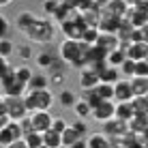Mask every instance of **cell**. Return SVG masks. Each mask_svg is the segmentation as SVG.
Here are the masks:
<instances>
[{
  "instance_id": "obj_1",
  "label": "cell",
  "mask_w": 148,
  "mask_h": 148,
  "mask_svg": "<svg viewBox=\"0 0 148 148\" xmlns=\"http://www.w3.org/2000/svg\"><path fill=\"white\" fill-rule=\"evenodd\" d=\"M88 47L84 41H71V39H62V43L58 45V56L73 69H84L88 67Z\"/></svg>"
},
{
  "instance_id": "obj_2",
  "label": "cell",
  "mask_w": 148,
  "mask_h": 148,
  "mask_svg": "<svg viewBox=\"0 0 148 148\" xmlns=\"http://www.w3.org/2000/svg\"><path fill=\"white\" fill-rule=\"evenodd\" d=\"M56 24L52 22L49 17H37L34 24L24 30V37H26L28 43H34V45H49L52 41L56 39Z\"/></svg>"
},
{
  "instance_id": "obj_3",
  "label": "cell",
  "mask_w": 148,
  "mask_h": 148,
  "mask_svg": "<svg viewBox=\"0 0 148 148\" xmlns=\"http://www.w3.org/2000/svg\"><path fill=\"white\" fill-rule=\"evenodd\" d=\"M24 101H26V108L30 114L34 112H49L56 101V97L52 95L49 88H43V90H26L24 95Z\"/></svg>"
},
{
  "instance_id": "obj_4",
  "label": "cell",
  "mask_w": 148,
  "mask_h": 148,
  "mask_svg": "<svg viewBox=\"0 0 148 148\" xmlns=\"http://www.w3.org/2000/svg\"><path fill=\"white\" fill-rule=\"evenodd\" d=\"M4 112H7L9 118L15 120V122H19V120H24V118L30 116L24 97H4Z\"/></svg>"
},
{
  "instance_id": "obj_5",
  "label": "cell",
  "mask_w": 148,
  "mask_h": 148,
  "mask_svg": "<svg viewBox=\"0 0 148 148\" xmlns=\"http://www.w3.org/2000/svg\"><path fill=\"white\" fill-rule=\"evenodd\" d=\"M58 28H60V32H62V37L64 39H71V41H82L84 39V30L88 28L84 24V19L79 17H75V19H69V22H62V24H58Z\"/></svg>"
},
{
  "instance_id": "obj_6",
  "label": "cell",
  "mask_w": 148,
  "mask_h": 148,
  "mask_svg": "<svg viewBox=\"0 0 148 148\" xmlns=\"http://www.w3.org/2000/svg\"><path fill=\"white\" fill-rule=\"evenodd\" d=\"M116 116V103H112V101H101L99 105L92 110V118L95 122H99V125H105L108 120H112Z\"/></svg>"
},
{
  "instance_id": "obj_7",
  "label": "cell",
  "mask_w": 148,
  "mask_h": 148,
  "mask_svg": "<svg viewBox=\"0 0 148 148\" xmlns=\"http://www.w3.org/2000/svg\"><path fill=\"white\" fill-rule=\"evenodd\" d=\"M101 133L108 135L110 140H118V137H125L127 133H129V127H127V122L112 118V120H108L103 125V131H101Z\"/></svg>"
},
{
  "instance_id": "obj_8",
  "label": "cell",
  "mask_w": 148,
  "mask_h": 148,
  "mask_svg": "<svg viewBox=\"0 0 148 148\" xmlns=\"http://www.w3.org/2000/svg\"><path fill=\"white\" fill-rule=\"evenodd\" d=\"M133 88H131V79H118V84H114V101L116 103H129L133 101Z\"/></svg>"
},
{
  "instance_id": "obj_9",
  "label": "cell",
  "mask_w": 148,
  "mask_h": 148,
  "mask_svg": "<svg viewBox=\"0 0 148 148\" xmlns=\"http://www.w3.org/2000/svg\"><path fill=\"white\" fill-rule=\"evenodd\" d=\"M28 118H30V125H32V131H37V133H45V131L52 129L54 118L49 116V112H34Z\"/></svg>"
},
{
  "instance_id": "obj_10",
  "label": "cell",
  "mask_w": 148,
  "mask_h": 148,
  "mask_svg": "<svg viewBox=\"0 0 148 148\" xmlns=\"http://www.w3.org/2000/svg\"><path fill=\"white\" fill-rule=\"evenodd\" d=\"M99 84H101V79H99L97 69L84 67V69L79 71V86H82V90H92V88H97Z\"/></svg>"
},
{
  "instance_id": "obj_11",
  "label": "cell",
  "mask_w": 148,
  "mask_h": 148,
  "mask_svg": "<svg viewBox=\"0 0 148 148\" xmlns=\"http://www.w3.org/2000/svg\"><path fill=\"white\" fill-rule=\"evenodd\" d=\"M125 19L133 28H142L144 24H148V11L142 7V4H137V7H129V13H127Z\"/></svg>"
},
{
  "instance_id": "obj_12",
  "label": "cell",
  "mask_w": 148,
  "mask_h": 148,
  "mask_svg": "<svg viewBox=\"0 0 148 148\" xmlns=\"http://www.w3.org/2000/svg\"><path fill=\"white\" fill-rule=\"evenodd\" d=\"M101 11L108 13V15H114V17H118V19H125L127 13H129V4H127L125 0H108V4H105Z\"/></svg>"
},
{
  "instance_id": "obj_13",
  "label": "cell",
  "mask_w": 148,
  "mask_h": 148,
  "mask_svg": "<svg viewBox=\"0 0 148 148\" xmlns=\"http://www.w3.org/2000/svg\"><path fill=\"white\" fill-rule=\"evenodd\" d=\"M99 32H101V30H99ZM95 45H97L99 49H103L105 54H110V52H114V49L120 47V41H118L116 34H105V32H101Z\"/></svg>"
},
{
  "instance_id": "obj_14",
  "label": "cell",
  "mask_w": 148,
  "mask_h": 148,
  "mask_svg": "<svg viewBox=\"0 0 148 148\" xmlns=\"http://www.w3.org/2000/svg\"><path fill=\"white\" fill-rule=\"evenodd\" d=\"M127 127H129V133H133V135H144L146 131H148V116L135 114L133 118L127 122Z\"/></svg>"
},
{
  "instance_id": "obj_15",
  "label": "cell",
  "mask_w": 148,
  "mask_h": 148,
  "mask_svg": "<svg viewBox=\"0 0 148 148\" xmlns=\"http://www.w3.org/2000/svg\"><path fill=\"white\" fill-rule=\"evenodd\" d=\"M127 56L135 62L140 60H148V45L146 43H129L127 45Z\"/></svg>"
},
{
  "instance_id": "obj_16",
  "label": "cell",
  "mask_w": 148,
  "mask_h": 148,
  "mask_svg": "<svg viewBox=\"0 0 148 148\" xmlns=\"http://www.w3.org/2000/svg\"><path fill=\"white\" fill-rule=\"evenodd\" d=\"M97 73H99L101 84H110V86H114V84H118V79H120V71H118V69H114V67H110V64H105V67H103V69H99Z\"/></svg>"
},
{
  "instance_id": "obj_17",
  "label": "cell",
  "mask_w": 148,
  "mask_h": 148,
  "mask_svg": "<svg viewBox=\"0 0 148 148\" xmlns=\"http://www.w3.org/2000/svg\"><path fill=\"white\" fill-rule=\"evenodd\" d=\"M127 58H129V56H127V45H120L118 49H114V52L108 54V60H105V62H108L110 67H114V69H120Z\"/></svg>"
},
{
  "instance_id": "obj_18",
  "label": "cell",
  "mask_w": 148,
  "mask_h": 148,
  "mask_svg": "<svg viewBox=\"0 0 148 148\" xmlns=\"http://www.w3.org/2000/svg\"><path fill=\"white\" fill-rule=\"evenodd\" d=\"M39 15L32 13V11H19L17 15H15V28L19 30V32H24L30 24H34V19H37Z\"/></svg>"
},
{
  "instance_id": "obj_19",
  "label": "cell",
  "mask_w": 148,
  "mask_h": 148,
  "mask_svg": "<svg viewBox=\"0 0 148 148\" xmlns=\"http://www.w3.org/2000/svg\"><path fill=\"white\" fill-rule=\"evenodd\" d=\"M86 144L88 148H112V140L103 133H90L86 137Z\"/></svg>"
},
{
  "instance_id": "obj_20",
  "label": "cell",
  "mask_w": 148,
  "mask_h": 148,
  "mask_svg": "<svg viewBox=\"0 0 148 148\" xmlns=\"http://www.w3.org/2000/svg\"><path fill=\"white\" fill-rule=\"evenodd\" d=\"M56 58H58V52H56V54H52V52H39L37 56H34V64H37L39 69H47L49 71V67L56 62Z\"/></svg>"
},
{
  "instance_id": "obj_21",
  "label": "cell",
  "mask_w": 148,
  "mask_h": 148,
  "mask_svg": "<svg viewBox=\"0 0 148 148\" xmlns=\"http://www.w3.org/2000/svg\"><path fill=\"white\" fill-rule=\"evenodd\" d=\"M133 116H135V112H133V105H131V101H129V103H116V116H114L116 120L129 122Z\"/></svg>"
},
{
  "instance_id": "obj_22",
  "label": "cell",
  "mask_w": 148,
  "mask_h": 148,
  "mask_svg": "<svg viewBox=\"0 0 148 148\" xmlns=\"http://www.w3.org/2000/svg\"><path fill=\"white\" fill-rule=\"evenodd\" d=\"M77 95L73 92V90H69V88H62L58 92V103L62 105V108H75V103H77Z\"/></svg>"
},
{
  "instance_id": "obj_23",
  "label": "cell",
  "mask_w": 148,
  "mask_h": 148,
  "mask_svg": "<svg viewBox=\"0 0 148 148\" xmlns=\"http://www.w3.org/2000/svg\"><path fill=\"white\" fill-rule=\"evenodd\" d=\"M49 86V75L45 73H34L32 79L28 82V90H43Z\"/></svg>"
},
{
  "instance_id": "obj_24",
  "label": "cell",
  "mask_w": 148,
  "mask_h": 148,
  "mask_svg": "<svg viewBox=\"0 0 148 148\" xmlns=\"http://www.w3.org/2000/svg\"><path fill=\"white\" fill-rule=\"evenodd\" d=\"M131 88L135 97H146L148 95V77H131Z\"/></svg>"
},
{
  "instance_id": "obj_25",
  "label": "cell",
  "mask_w": 148,
  "mask_h": 148,
  "mask_svg": "<svg viewBox=\"0 0 148 148\" xmlns=\"http://www.w3.org/2000/svg\"><path fill=\"white\" fill-rule=\"evenodd\" d=\"M43 144L47 148H62V135L49 129V131H45V133H43Z\"/></svg>"
},
{
  "instance_id": "obj_26",
  "label": "cell",
  "mask_w": 148,
  "mask_h": 148,
  "mask_svg": "<svg viewBox=\"0 0 148 148\" xmlns=\"http://www.w3.org/2000/svg\"><path fill=\"white\" fill-rule=\"evenodd\" d=\"M73 112H75V116H77L79 120H86V118H90V116H92V105L86 103L84 99H79L77 103H75Z\"/></svg>"
},
{
  "instance_id": "obj_27",
  "label": "cell",
  "mask_w": 148,
  "mask_h": 148,
  "mask_svg": "<svg viewBox=\"0 0 148 148\" xmlns=\"http://www.w3.org/2000/svg\"><path fill=\"white\" fill-rule=\"evenodd\" d=\"M13 71H15V79L19 82V84H24V86H28V82L32 79V69L30 67H26V64H22V67H13Z\"/></svg>"
},
{
  "instance_id": "obj_28",
  "label": "cell",
  "mask_w": 148,
  "mask_h": 148,
  "mask_svg": "<svg viewBox=\"0 0 148 148\" xmlns=\"http://www.w3.org/2000/svg\"><path fill=\"white\" fill-rule=\"evenodd\" d=\"M60 4H62V0H43V2H41V11L52 19L56 15V11L60 9Z\"/></svg>"
},
{
  "instance_id": "obj_29",
  "label": "cell",
  "mask_w": 148,
  "mask_h": 148,
  "mask_svg": "<svg viewBox=\"0 0 148 148\" xmlns=\"http://www.w3.org/2000/svg\"><path fill=\"white\" fill-rule=\"evenodd\" d=\"M77 140H82L79 133H77V131H75L73 127L69 125V127H67V131L62 133V148H71V146H73Z\"/></svg>"
},
{
  "instance_id": "obj_30",
  "label": "cell",
  "mask_w": 148,
  "mask_h": 148,
  "mask_svg": "<svg viewBox=\"0 0 148 148\" xmlns=\"http://www.w3.org/2000/svg\"><path fill=\"white\" fill-rule=\"evenodd\" d=\"M131 105H133V112H135V114L148 116V99H146V97H133Z\"/></svg>"
},
{
  "instance_id": "obj_31",
  "label": "cell",
  "mask_w": 148,
  "mask_h": 148,
  "mask_svg": "<svg viewBox=\"0 0 148 148\" xmlns=\"http://www.w3.org/2000/svg\"><path fill=\"white\" fill-rule=\"evenodd\" d=\"M15 56L22 58L24 62H26V60H32V45L30 43H17L15 45Z\"/></svg>"
},
{
  "instance_id": "obj_32",
  "label": "cell",
  "mask_w": 148,
  "mask_h": 148,
  "mask_svg": "<svg viewBox=\"0 0 148 148\" xmlns=\"http://www.w3.org/2000/svg\"><path fill=\"white\" fill-rule=\"evenodd\" d=\"M95 90H97V95H99L101 101H112L114 99V86H110V84H99Z\"/></svg>"
},
{
  "instance_id": "obj_33",
  "label": "cell",
  "mask_w": 148,
  "mask_h": 148,
  "mask_svg": "<svg viewBox=\"0 0 148 148\" xmlns=\"http://www.w3.org/2000/svg\"><path fill=\"white\" fill-rule=\"evenodd\" d=\"M131 43H146V45H148V24H144L142 28H135V30H133Z\"/></svg>"
},
{
  "instance_id": "obj_34",
  "label": "cell",
  "mask_w": 148,
  "mask_h": 148,
  "mask_svg": "<svg viewBox=\"0 0 148 148\" xmlns=\"http://www.w3.org/2000/svg\"><path fill=\"white\" fill-rule=\"evenodd\" d=\"M11 54H15V45H13V41L11 39H0V56L2 58H9Z\"/></svg>"
},
{
  "instance_id": "obj_35",
  "label": "cell",
  "mask_w": 148,
  "mask_h": 148,
  "mask_svg": "<svg viewBox=\"0 0 148 148\" xmlns=\"http://www.w3.org/2000/svg\"><path fill=\"white\" fill-rule=\"evenodd\" d=\"M82 99H84L86 103L92 105V110L101 103V99H99V95H97V90H95V88H92V90H82Z\"/></svg>"
},
{
  "instance_id": "obj_36",
  "label": "cell",
  "mask_w": 148,
  "mask_h": 148,
  "mask_svg": "<svg viewBox=\"0 0 148 148\" xmlns=\"http://www.w3.org/2000/svg\"><path fill=\"white\" fill-rule=\"evenodd\" d=\"M99 28H86L84 30V39H82V41H84V43L86 45H95L97 43V39H99Z\"/></svg>"
},
{
  "instance_id": "obj_37",
  "label": "cell",
  "mask_w": 148,
  "mask_h": 148,
  "mask_svg": "<svg viewBox=\"0 0 148 148\" xmlns=\"http://www.w3.org/2000/svg\"><path fill=\"white\" fill-rule=\"evenodd\" d=\"M118 71H120V73H122V75H127V77H129V79H131V77H133V75H135V60H131V58H127V60H125V62H122V67H120Z\"/></svg>"
},
{
  "instance_id": "obj_38",
  "label": "cell",
  "mask_w": 148,
  "mask_h": 148,
  "mask_svg": "<svg viewBox=\"0 0 148 148\" xmlns=\"http://www.w3.org/2000/svg\"><path fill=\"white\" fill-rule=\"evenodd\" d=\"M26 144H28V148H34V146H41L43 144V133H37V131H32V133H28L26 137Z\"/></svg>"
},
{
  "instance_id": "obj_39",
  "label": "cell",
  "mask_w": 148,
  "mask_h": 148,
  "mask_svg": "<svg viewBox=\"0 0 148 148\" xmlns=\"http://www.w3.org/2000/svg\"><path fill=\"white\" fill-rule=\"evenodd\" d=\"M133 77H148V60L135 62V75Z\"/></svg>"
},
{
  "instance_id": "obj_40",
  "label": "cell",
  "mask_w": 148,
  "mask_h": 148,
  "mask_svg": "<svg viewBox=\"0 0 148 148\" xmlns=\"http://www.w3.org/2000/svg\"><path fill=\"white\" fill-rule=\"evenodd\" d=\"M67 120H64V118H54L52 120V131H56V133H60V135H62L64 133V131H67Z\"/></svg>"
},
{
  "instance_id": "obj_41",
  "label": "cell",
  "mask_w": 148,
  "mask_h": 148,
  "mask_svg": "<svg viewBox=\"0 0 148 148\" xmlns=\"http://www.w3.org/2000/svg\"><path fill=\"white\" fill-rule=\"evenodd\" d=\"M71 127H73V129L79 133V137H86V135H88V125H86L84 120H79V118H77V120H75Z\"/></svg>"
},
{
  "instance_id": "obj_42",
  "label": "cell",
  "mask_w": 148,
  "mask_h": 148,
  "mask_svg": "<svg viewBox=\"0 0 148 148\" xmlns=\"http://www.w3.org/2000/svg\"><path fill=\"white\" fill-rule=\"evenodd\" d=\"M9 30H11V24H9V19L0 13V39H7Z\"/></svg>"
},
{
  "instance_id": "obj_43",
  "label": "cell",
  "mask_w": 148,
  "mask_h": 148,
  "mask_svg": "<svg viewBox=\"0 0 148 148\" xmlns=\"http://www.w3.org/2000/svg\"><path fill=\"white\" fill-rule=\"evenodd\" d=\"M67 82V73H54L49 75V86H62Z\"/></svg>"
},
{
  "instance_id": "obj_44",
  "label": "cell",
  "mask_w": 148,
  "mask_h": 148,
  "mask_svg": "<svg viewBox=\"0 0 148 148\" xmlns=\"http://www.w3.org/2000/svg\"><path fill=\"white\" fill-rule=\"evenodd\" d=\"M11 71H13V67L9 64V58H2V56H0V79L7 73H11Z\"/></svg>"
},
{
  "instance_id": "obj_45",
  "label": "cell",
  "mask_w": 148,
  "mask_h": 148,
  "mask_svg": "<svg viewBox=\"0 0 148 148\" xmlns=\"http://www.w3.org/2000/svg\"><path fill=\"white\" fill-rule=\"evenodd\" d=\"M11 122H13V120L9 118V114L2 110V112H0V129H7V127L11 125Z\"/></svg>"
},
{
  "instance_id": "obj_46",
  "label": "cell",
  "mask_w": 148,
  "mask_h": 148,
  "mask_svg": "<svg viewBox=\"0 0 148 148\" xmlns=\"http://www.w3.org/2000/svg\"><path fill=\"white\" fill-rule=\"evenodd\" d=\"M7 148H28V144H26V140H15L13 144H9Z\"/></svg>"
},
{
  "instance_id": "obj_47",
  "label": "cell",
  "mask_w": 148,
  "mask_h": 148,
  "mask_svg": "<svg viewBox=\"0 0 148 148\" xmlns=\"http://www.w3.org/2000/svg\"><path fill=\"white\" fill-rule=\"evenodd\" d=\"M71 148H88V144H86V137H82V140H77Z\"/></svg>"
},
{
  "instance_id": "obj_48",
  "label": "cell",
  "mask_w": 148,
  "mask_h": 148,
  "mask_svg": "<svg viewBox=\"0 0 148 148\" xmlns=\"http://www.w3.org/2000/svg\"><path fill=\"white\" fill-rule=\"evenodd\" d=\"M125 2L129 4V7H137V4H142L144 0H125Z\"/></svg>"
},
{
  "instance_id": "obj_49",
  "label": "cell",
  "mask_w": 148,
  "mask_h": 148,
  "mask_svg": "<svg viewBox=\"0 0 148 148\" xmlns=\"http://www.w3.org/2000/svg\"><path fill=\"white\" fill-rule=\"evenodd\" d=\"M9 4H13V0H0V9H2V7H9Z\"/></svg>"
},
{
  "instance_id": "obj_50",
  "label": "cell",
  "mask_w": 148,
  "mask_h": 148,
  "mask_svg": "<svg viewBox=\"0 0 148 148\" xmlns=\"http://www.w3.org/2000/svg\"><path fill=\"white\" fill-rule=\"evenodd\" d=\"M34 148H47V146H45V144H41V146H34Z\"/></svg>"
},
{
  "instance_id": "obj_51",
  "label": "cell",
  "mask_w": 148,
  "mask_h": 148,
  "mask_svg": "<svg viewBox=\"0 0 148 148\" xmlns=\"http://www.w3.org/2000/svg\"><path fill=\"white\" fill-rule=\"evenodd\" d=\"M144 137H146V142H148V131H146V133H144Z\"/></svg>"
},
{
  "instance_id": "obj_52",
  "label": "cell",
  "mask_w": 148,
  "mask_h": 148,
  "mask_svg": "<svg viewBox=\"0 0 148 148\" xmlns=\"http://www.w3.org/2000/svg\"><path fill=\"white\" fill-rule=\"evenodd\" d=\"M146 99H148V95H146Z\"/></svg>"
}]
</instances>
